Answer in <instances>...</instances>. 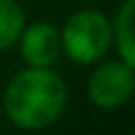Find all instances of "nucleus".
<instances>
[{
	"label": "nucleus",
	"instance_id": "nucleus-1",
	"mask_svg": "<svg viewBox=\"0 0 135 135\" xmlns=\"http://www.w3.org/2000/svg\"><path fill=\"white\" fill-rule=\"evenodd\" d=\"M68 100L63 78L50 68H28L10 80L5 113L23 130H43L60 118Z\"/></svg>",
	"mask_w": 135,
	"mask_h": 135
},
{
	"label": "nucleus",
	"instance_id": "nucleus-2",
	"mask_svg": "<svg viewBox=\"0 0 135 135\" xmlns=\"http://www.w3.org/2000/svg\"><path fill=\"white\" fill-rule=\"evenodd\" d=\"M113 40V25L100 10H80L73 18H68L60 48L70 55L75 63H95L105 55Z\"/></svg>",
	"mask_w": 135,
	"mask_h": 135
},
{
	"label": "nucleus",
	"instance_id": "nucleus-3",
	"mask_svg": "<svg viewBox=\"0 0 135 135\" xmlns=\"http://www.w3.org/2000/svg\"><path fill=\"white\" fill-rule=\"evenodd\" d=\"M135 90V75L133 68L120 63H103L95 68V73L88 80V95L103 110H113V108H120L130 100Z\"/></svg>",
	"mask_w": 135,
	"mask_h": 135
},
{
	"label": "nucleus",
	"instance_id": "nucleus-4",
	"mask_svg": "<svg viewBox=\"0 0 135 135\" xmlns=\"http://www.w3.org/2000/svg\"><path fill=\"white\" fill-rule=\"evenodd\" d=\"M20 55L30 68H50L60 55V35L50 23H35L20 33Z\"/></svg>",
	"mask_w": 135,
	"mask_h": 135
},
{
	"label": "nucleus",
	"instance_id": "nucleus-5",
	"mask_svg": "<svg viewBox=\"0 0 135 135\" xmlns=\"http://www.w3.org/2000/svg\"><path fill=\"white\" fill-rule=\"evenodd\" d=\"M133 10H135V0H125L120 5L115 15V45L120 60L125 65H135V40H133Z\"/></svg>",
	"mask_w": 135,
	"mask_h": 135
},
{
	"label": "nucleus",
	"instance_id": "nucleus-6",
	"mask_svg": "<svg viewBox=\"0 0 135 135\" xmlns=\"http://www.w3.org/2000/svg\"><path fill=\"white\" fill-rule=\"evenodd\" d=\"M25 25V15L13 0H0V50L18 43Z\"/></svg>",
	"mask_w": 135,
	"mask_h": 135
}]
</instances>
